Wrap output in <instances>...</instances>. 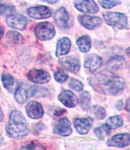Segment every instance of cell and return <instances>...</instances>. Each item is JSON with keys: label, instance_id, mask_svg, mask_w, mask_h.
I'll return each instance as SVG.
<instances>
[{"label": "cell", "instance_id": "cell-29", "mask_svg": "<svg viewBox=\"0 0 130 150\" xmlns=\"http://www.w3.org/2000/svg\"><path fill=\"white\" fill-rule=\"evenodd\" d=\"M54 78L55 80L57 82H59V83H63L67 80V78H68V75H67L63 70L61 69H58L56 72L54 73Z\"/></svg>", "mask_w": 130, "mask_h": 150}, {"label": "cell", "instance_id": "cell-6", "mask_svg": "<svg viewBox=\"0 0 130 150\" xmlns=\"http://www.w3.org/2000/svg\"><path fill=\"white\" fill-rule=\"evenodd\" d=\"M54 21L59 28L68 29L72 25V18L64 7H61L54 14Z\"/></svg>", "mask_w": 130, "mask_h": 150}, {"label": "cell", "instance_id": "cell-23", "mask_svg": "<svg viewBox=\"0 0 130 150\" xmlns=\"http://www.w3.org/2000/svg\"><path fill=\"white\" fill-rule=\"evenodd\" d=\"M6 38L12 44H17V43H20L22 41V36H21V34H19L18 32H16V31H9L7 33Z\"/></svg>", "mask_w": 130, "mask_h": 150}, {"label": "cell", "instance_id": "cell-12", "mask_svg": "<svg viewBox=\"0 0 130 150\" xmlns=\"http://www.w3.org/2000/svg\"><path fill=\"white\" fill-rule=\"evenodd\" d=\"M78 20L83 27H85L88 30H93V29L98 28L101 26V19L99 17H94V16L88 15H80L78 17Z\"/></svg>", "mask_w": 130, "mask_h": 150}, {"label": "cell", "instance_id": "cell-7", "mask_svg": "<svg viewBox=\"0 0 130 150\" xmlns=\"http://www.w3.org/2000/svg\"><path fill=\"white\" fill-rule=\"evenodd\" d=\"M75 8L86 14H95L98 12V6L94 0H76Z\"/></svg>", "mask_w": 130, "mask_h": 150}, {"label": "cell", "instance_id": "cell-35", "mask_svg": "<svg viewBox=\"0 0 130 150\" xmlns=\"http://www.w3.org/2000/svg\"><path fill=\"white\" fill-rule=\"evenodd\" d=\"M126 110L129 111V99H127L126 101Z\"/></svg>", "mask_w": 130, "mask_h": 150}, {"label": "cell", "instance_id": "cell-27", "mask_svg": "<svg viewBox=\"0 0 130 150\" xmlns=\"http://www.w3.org/2000/svg\"><path fill=\"white\" fill-rule=\"evenodd\" d=\"M2 82H3V85L6 89L11 90V88L14 85V78L11 76V75L3 74L2 75Z\"/></svg>", "mask_w": 130, "mask_h": 150}, {"label": "cell", "instance_id": "cell-15", "mask_svg": "<svg viewBox=\"0 0 130 150\" xmlns=\"http://www.w3.org/2000/svg\"><path fill=\"white\" fill-rule=\"evenodd\" d=\"M58 99H59V101H61L63 105L69 108L75 107L77 105V102H78V99H77L75 94L69 90L62 91L58 95Z\"/></svg>", "mask_w": 130, "mask_h": 150}, {"label": "cell", "instance_id": "cell-4", "mask_svg": "<svg viewBox=\"0 0 130 150\" xmlns=\"http://www.w3.org/2000/svg\"><path fill=\"white\" fill-rule=\"evenodd\" d=\"M36 91H37V87L36 86L30 85V84L27 83H23L21 85H19L18 88L16 89L14 97H15V100L18 103L23 104L27 100H29V98H31L34 95Z\"/></svg>", "mask_w": 130, "mask_h": 150}, {"label": "cell", "instance_id": "cell-16", "mask_svg": "<svg viewBox=\"0 0 130 150\" xmlns=\"http://www.w3.org/2000/svg\"><path fill=\"white\" fill-rule=\"evenodd\" d=\"M75 129L79 134H87L92 125V119L90 118H75L73 121Z\"/></svg>", "mask_w": 130, "mask_h": 150}, {"label": "cell", "instance_id": "cell-20", "mask_svg": "<svg viewBox=\"0 0 130 150\" xmlns=\"http://www.w3.org/2000/svg\"><path fill=\"white\" fill-rule=\"evenodd\" d=\"M76 44L78 46L79 50L83 53L88 52L91 49V39L88 35H84L82 37L78 38L76 41Z\"/></svg>", "mask_w": 130, "mask_h": 150}, {"label": "cell", "instance_id": "cell-10", "mask_svg": "<svg viewBox=\"0 0 130 150\" xmlns=\"http://www.w3.org/2000/svg\"><path fill=\"white\" fill-rule=\"evenodd\" d=\"M28 15L33 19H46L51 16L52 12L46 6H33L27 10Z\"/></svg>", "mask_w": 130, "mask_h": 150}, {"label": "cell", "instance_id": "cell-24", "mask_svg": "<svg viewBox=\"0 0 130 150\" xmlns=\"http://www.w3.org/2000/svg\"><path fill=\"white\" fill-rule=\"evenodd\" d=\"M90 94L89 92H83L80 96V105L83 110H88L89 106H90Z\"/></svg>", "mask_w": 130, "mask_h": 150}, {"label": "cell", "instance_id": "cell-9", "mask_svg": "<svg viewBox=\"0 0 130 150\" xmlns=\"http://www.w3.org/2000/svg\"><path fill=\"white\" fill-rule=\"evenodd\" d=\"M53 132L55 134L61 135V136H68V135H70L72 133V129L69 119H67L65 117L59 118L53 127Z\"/></svg>", "mask_w": 130, "mask_h": 150}, {"label": "cell", "instance_id": "cell-18", "mask_svg": "<svg viewBox=\"0 0 130 150\" xmlns=\"http://www.w3.org/2000/svg\"><path fill=\"white\" fill-rule=\"evenodd\" d=\"M71 48V41L69 40V38L63 37L61 39L58 40L57 42V47H56V56H63L66 55L67 53L70 51Z\"/></svg>", "mask_w": 130, "mask_h": 150}, {"label": "cell", "instance_id": "cell-19", "mask_svg": "<svg viewBox=\"0 0 130 150\" xmlns=\"http://www.w3.org/2000/svg\"><path fill=\"white\" fill-rule=\"evenodd\" d=\"M62 66L68 71L72 72V73H77L80 69V65H79L78 60L74 59V58H65V59H61L60 61Z\"/></svg>", "mask_w": 130, "mask_h": 150}, {"label": "cell", "instance_id": "cell-33", "mask_svg": "<svg viewBox=\"0 0 130 150\" xmlns=\"http://www.w3.org/2000/svg\"><path fill=\"white\" fill-rule=\"evenodd\" d=\"M42 1L48 2V3H56V2H57V0H42Z\"/></svg>", "mask_w": 130, "mask_h": 150}, {"label": "cell", "instance_id": "cell-13", "mask_svg": "<svg viewBox=\"0 0 130 150\" xmlns=\"http://www.w3.org/2000/svg\"><path fill=\"white\" fill-rule=\"evenodd\" d=\"M26 112H27V115L32 119H39L44 114L42 105L36 101L28 102V104L26 105Z\"/></svg>", "mask_w": 130, "mask_h": 150}, {"label": "cell", "instance_id": "cell-22", "mask_svg": "<svg viewBox=\"0 0 130 150\" xmlns=\"http://www.w3.org/2000/svg\"><path fill=\"white\" fill-rule=\"evenodd\" d=\"M106 124L109 126L110 129H117V128L121 127L123 124V120L120 116H112L107 120Z\"/></svg>", "mask_w": 130, "mask_h": 150}, {"label": "cell", "instance_id": "cell-32", "mask_svg": "<svg viewBox=\"0 0 130 150\" xmlns=\"http://www.w3.org/2000/svg\"><path fill=\"white\" fill-rule=\"evenodd\" d=\"M3 34H4V31H3V28L0 26V39L3 37Z\"/></svg>", "mask_w": 130, "mask_h": 150}, {"label": "cell", "instance_id": "cell-1", "mask_svg": "<svg viewBox=\"0 0 130 150\" xmlns=\"http://www.w3.org/2000/svg\"><path fill=\"white\" fill-rule=\"evenodd\" d=\"M89 82L95 90L107 95H116L125 88V81L123 79L108 70L96 73L92 78H90Z\"/></svg>", "mask_w": 130, "mask_h": 150}, {"label": "cell", "instance_id": "cell-5", "mask_svg": "<svg viewBox=\"0 0 130 150\" xmlns=\"http://www.w3.org/2000/svg\"><path fill=\"white\" fill-rule=\"evenodd\" d=\"M35 35L40 40H50L55 35V27L51 22H41L35 27Z\"/></svg>", "mask_w": 130, "mask_h": 150}, {"label": "cell", "instance_id": "cell-31", "mask_svg": "<svg viewBox=\"0 0 130 150\" xmlns=\"http://www.w3.org/2000/svg\"><path fill=\"white\" fill-rule=\"evenodd\" d=\"M69 86H70L72 89H74L75 91H81L83 89V84L81 83L80 81H78L77 79H74V78H72L70 82H69Z\"/></svg>", "mask_w": 130, "mask_h": 150}, {"label": "cell", "instance_id": "cell-26", "mask_svg": "<svg viewBox=\"0 0 130 150\" xmlns=\"http://www.w3.org/2000/svg\"><path fill=\"white\" fill-rule=\"evenodd\" d=\"M110 130L111 129H110L107 124H103V125H101L100 127L95 128L94 132H95V134L99 137V138H103V137H105L106 135L109 134Z\"/></svg>", "mask_w": 130, "mask_h": 150}, {"label": "cell", "instance_id": "cell-3", "mask_svg": "<svg viewBox=\"0 0 130 150\" xmlns=\"http://www.w3.org/2000/svg\"><path fill=\"white\" fill-rule=\"evenodd\" d=\"M105 22L115 29H123L127 26V17L119 12H106L103 14Z\"/></svg>", "mask_w": 130, "mask_h": 150}, {"label": "cell", "instance_id": "cell-34", "mask_svg": "<svg viewBox=\"0 0 130 150\" xmlns=\"http://www.w3.org/2000/svg\"><path fill=\"white\" fill-rule=\"evenodd\" d=\"M2 119H3V113H2V110L0 108V122L2 121Z\"/></svg>", "mask_w": 130, "mask_h": 150}, {"label": "cell", "instance_id": "cell-14", "mask_svg": "<svg viewBox=\"0 0 130 150\" xmlns=\"http://www.w3.org/2000/svg\"><path fill=\"white\" fill-rule=\"evenodd\" d=\"M108 146L112 147H125L129 145V134L128 133H120L112 136L107 141Z\"/></svg>", "mask_w": 130, "mask_h": 150}, {"label": "cell", "instance_id": "cell-11", "mask_svg": "<svg viewBox=\"0 0 130 150\" xmlns=\"http://www.w3.org/2000/svg\"><path fill=\"white\" fill-rule=\"evenodd\" d=\"M6 22L13 29H18V30H23L27 25V19L20 14H10L7 16Z\"/></svg>", "mask_w": 130, "mask_h": 150}, {"label": "cell", "instance_id": "cell-2", "mask_svg": "<svg viewBox=\"0 0 130 150\" xmlns=\"http://www.w3.org/2000/svg\"><path fill=\"white\" fill-rule=\"evenodd\" d=\"M29 128L27 122L22 115V113L18 110H13L10 113L9 120L6 125V133L12 138H20L28 134Z\"/></svg>", "mask_w": 130, "mask_h": 150}, {"label": "cell", "instance_id": "cell-30", "mask_svg": "<svg viewBox=\"0 0 130 150\" xmlns=\"http://www.w3.org/2000/svg\"><path fill=\"white\" fill-rule=\"evenodd\" d=\"M15 10L14 6L11 5H5V4L0 3V14L1 15H10Z\"/></svg>", "mask_w": 130, "mask_h": 150}, {"label": "cell", "instance_id": "cell-25", "mask_svg": "<svg viewBox=\"0 0 130 150\" xmlns=\"http://www.w3.org/2000/svg\"><path fill=\"white\" fill-rule=\"evenodd\" d=\"M92 114L93 116L96 118V119H104L105 116H106V112H105V109L101 106L95 105L92 107Z\"/></svg>", "mask_w": 130, "mask_h": 150}, {"label": "cell", "instance_id": "cell-8", "mask_svg": "<svg viewBox=\"0 0 130 150\" xmlns=\"http://www.w3.org/2000/svg\"><path fill=\"white\" fill-rule=\"evenodd\" d=\"M28 79L37 84H44L50 80V74L45 70L41 69H32L28 72Z\"/></svg>", "mask_w": 130, "mask_h": 150}, {"label": "cell", "instance_id": "cell-28", "mask_svg": "<svg viewBox=\"0 0 130 150\" xmlns=\"http://www.w3.org/2000/svg\"><path fill=\"white\" fill-rule=\"evenodd\" d=\"M99 3L101 4V6L103 8H106V9H109V8H112V7L118 5L120 4V0H98Z\"/></svg>", "mask_w": 130, "mask_h": 150}, {"label": "cell", "instance_id": "cell-17", "mask_svg": "<svg viewBox=\"0 0 130 150\" xmlns=\"http://www.w3.org/2000/svg\"><path fill=\"white\" fill-rule=\"evenodd\" d=\"M101 65H102V59L96 54L89 55L84 62V67L90 72H94L97 69H99Z\"/></svg>", "mask_w": 130, "mask_h": 150}, {"label": "cell", "instance_id": "cell-21", "mask_svg": "<svg viewBox=\"0 0 130 150\" xmlns=\"http://www.w3.org/2000/svg\"><path fill=\"white\" fill-rule=\"evenodd\" d=\"M107 65L113 69H121L125 66V60L120 56H114L108 60Z\"/></svg>", "mask_w": 130, "mask_h": 150}]
</instances>
